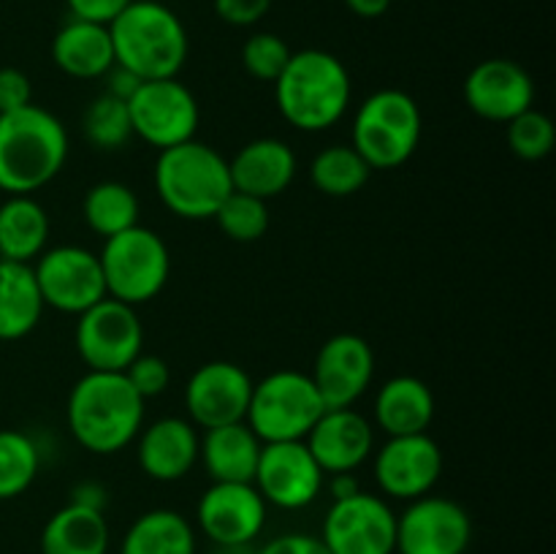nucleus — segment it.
I'll use <instances>...</instances> for the list:
<instances>
[{"instance_id": "f257e3e1", "label": "nucleus", "mask_w": 556, "mask_h": 554, "mask_svg": "<svg viewBox=\"0 0 556 554\" xmlns=\"http://www.w3.org/2000/svg\"><path fill=\"white\" fill-rule=\"evenodd\" d=\"M65 424L71 438L90 454H117L144 427V400L125 373L87 369L65 402Z\"/></svg>"}, {"instance_id": "f03ea898", "label": "nucleus", "mask_w": 556, "mask_h": 554, "mask_svg": "<svg viewBox=\"0 0 556 554\" xmlns=\"http://www.w3.org/2000/svg\"><path fill=\"white\" fill-rule=\"evenodd\" d=\"M68 147L63 119L38 103L0 114V190L9 196L41 190L63 172Z\"/></svg>"}, {"instance_id": "7ed1b4c3", "label": "nucleus", "mask_w": 556, "mask_h": 554, "mask_svg": "<svg viewBox=\"0 0 556 554\" xmlns=\"http://www.w3.org/2000/svg\"><path fill=\"white\" fill-rule=\"evenodd\" d=\"M282 119L304 134L329 130L345 117L353 98L351 74L337 54L326 49L293 52L275 81Z\"/></svg>"}, {"instance_id": "20e7f679", "label": "nucleus", "mask_w": 556, "mask_h": 554, "mask_svg": "<svg viewBox=\"0 0 556 554\" xmlns=\"http://www.w3.org/2000/svg\"><path fill=\"white\" fill-rule=\"evenodd\" d=\"M114 63L139 79H174L188 60L190 41L182 20L157 0H134L109 25Z\"/></svg>"}, {"instance_id": "39448f33", "label": "nucleus", "mask_w": 556, "mask_h": 554, "mask_svg": "<svg viewBox=\"0 0 556 554\" xmlns=\"http://www.w3.org/2000/svg\"><path fill=\"white\" fill-rule=\"evenodd\" d=\"M152 185L161 204L182 221H210L233 190L226 158L195 139L157 152Z\"/></svg>"}, {"instance_id": "423d86ee", "label": "nucleus", "mask_w": 556, "mask_h": 554, "mask_svg": "<svg viewBox=\"0 0 556 554\" xmlns=\"http://www.w3.org/2000/svg\"><path fill=\"white\" fill-rule=\"evenodd\" d=\"M424 136V117L416 98L386 87L367 96L351 125V147L372 168H400L416 155Z\"/></svg>"}, {"instance_id": "0eeeda50", "label": "nucleus", "mask_w": 556, "mask_h": 554, "mask_svg": "<svg viewBox=\"0 0 556 554\" xmlns=\"http://www.w3.org/2000/svg\"><path fill=\"white\" fill-rule=\"evenodd\" d=\"M106 297L139 307L152 302L166 288L172 272V255L161 234L134 226L123 234L103 239L98 253Z\"/></svg>"}, {"instance_id": "6e6552de", "label": "nucleus", "mask_w": 556, "mask_h": 554, "mask_svg": "<svg viewBox=\"0 0 556 554\" xmlns=\"http://www.w3.org/2000/svg\"><path fill=\"white\" fill-rule=\"evenodd\" d=\"M324 411V400L307 373L277 369L253 383L244 421L258 435L261 443H286L307 438Z\"/></svg>"}, {"instance_id": "1a4fd4ad", "label": "nucleus", "mask_w": 556, "mask_h": 554, "mask_svg": "<svg viewBox=\"0 0 556 554\" xmlns=\"http://www.w3.org/2000/svg\"><path fill=\"white\" fill-rule=\"evenodd\" d=\"M76 318V353L92 373H125L144 348V326L130 304L106 297Z\"/></svg>"}, {"instance_id": "9d476101", "label": "nucleus", "mask_w": 556, "mask_h": 554, "mask_svg": "<svg viewBox=\"0 0 556 554\" xmlns=\"http://www.w3.org/2000/svg\"><path fill=\"white\" fill-rule=\"evenodd\" d=\"M320 541L331 554H396V514L380 494L331 500Z\"/></svg>"}, {"instance_id": "9b49d317", "label": "nucleus", "mask_w": 556, "mask_h": 554, "mask_svg": "<svg viewBox=\"0 0 556 554\" xmlns=\"http://www.w3.org/2000/svg\"><path fill=\"white\" fill-rule=\"evenodd\" d=\"M128 114L134 136L157 150H168V147L195 139L201 123L199 101L177 76L141 81V87L128 101Z\"/></svg>"}, {"instance_id": "f8f14e48", "label": "nucleus", "mask_w": 556, "mask_h": 554, "mask_svg": "<svg viewBox=\"0 0 556 554\" xmlns=\"http://www.w3.org/2000/svg\"><path fill=\"white\" fill-rule=\"evenodd\" d=\"M36 286L41 291L43 307L79 315L106 299L101 261L92 250L79 244H60L43 250L33 264Z\"/></svg>"}, {"instance_id": "ddd939ff", "label": "nucleus", "mask_w": 556, "mask_h": 554, "mask_svg": "<svg viewBox=\"0 0 556 554\" xmlns=\"http://www.w3.org/2000/svg\"><path fill=\"white\" fill-rule=\"evenodd\" d=\"M470 541V514L451 498L429 492L396 516V554H465Z\"/></svg>"}, {"instance_id": "4468645a", "label": "nucleus", "mask_w": 556, "mask_h": 554, "mask_svg": "<svg viewBox=\"0 0 556 554\" xmlns=\"http://www.w3.org/2000/svg\"><path fill=\"white\" fill-rule=\"evenodd\" d=\"M324 483L326 473L320 470L304 440L264 443L253 487L258 489L266 505L282 511H302L318 500Z\"/></svg>"}, {"instance_id": "2eb2a0df", "label": "nucleus", "mask_w": 556, "mask_h": 554, "mask_svg": "<svg viewBox=\"0 0 556 554\" xmlns=\"http://www.w3.org/2000/svg\"><path fill=\"white\" fill-rule=\"evenodd\" d=\"M372 473L386 498L410 503L432 492L440 481L443 451L427 432L389 438L380 449H375Z\"/></svg>"}, {"instance_id": "dca6fc26", "label": "nucleus", "mask_w": 556, "mask_h": 554, "mask_svg": "<svg viewBox=\"0 0 556 554\" xmlns=\"http://www.w3.org/2000/svg\"><path fill=\"white\" fill-rule=\"evenodd\" d=\"M266 511L269 505L253 483L212 481L195 505V521L212 546H244L264 532Z\"/></svg>"}, {"instance_id": "f3484780", "label": "nucleus", "mask_w": 556, "mask_h": 554, "mask_svg": "<svg viewBox=\"0 0 556 554\" xmlns=\"http://www.w3.org/2000/svg\"><path fill=\"white\" fill-rule=\"evenodd\" d=\"M253 396V378L233 362H206L185 386V407L195 427L215 429L244 421Z\"/></svg>"}, {"instance_id": "a211bd4d", "label": "nucleus", "mask_w": 556, "mask_h": 554, "mask_svg": "<svg viewBox=\"0 0 556 554\" xmlns=\"http://www.w3.org/2000/svg\"><path fill=\"white\" fill-rule=\"evenodd\" d=\"M309 378L326 407H353L372 386V345L353 331L329 337L315 356Z\"/></svg>"}, {"instance_id": "6ab92c4d", "label": "nucleus", "mask_w": 556, "mask_h": 554, "mask_svg": "<svg viewBox=\"0 0 556 554\" xmlns=\"http://www.w3.org/2000/svg\"><path fill=\"white\" fill-rule=\"evenodd\" d=\"M304 445L326 476L356 473L375 454V424L356 407H326Z\"/></svg>"}, {"instance_id": "aec40b11", "label": "nucleus", "mask_w": 556, "mask_h": 554, "mask_svg": "<svg viewBox=\"0 0 556 554\" xmlns=\"http://www.w3.org/2000/svg\"><path fill=\"white\" fill-rule=\"evenodd\" d=\"M465 103L489 123H505L519 117L535 103V81L519 63L492 58L478 63L465 79Z\"/></svg>"}, {"instance_id": "412c9836", "label": "nucleus", "mask_w": 556, "mask_h": 554, "mask_svg": "<svg viewBox=\"0 0 556 554\" xmlns=\"http://www.w3.org/2000/svg\"><path fill=\"white\" fill-rule=\"evenodd\" d=\"M136 440V459L152 481H182L199 465L201 435L190 418L163 416L150 427H141Z\"/></svg>"}, {"instance_id": "4be33fe9", "label": "nucleus", "mask_w": 556, "mask_h": 554, "mask_svg": "<svg viewBox=\"0 0 556 554\" xmlns=\"http://www.w3.org/2000/svg\"><path fill=\"white\" fill-rule=\"evenodd\" d=\"M296 152L291 144L275 136L253 139L228 161L231 185L239 193L255 196V199H275L291 188L296 177Z\"/></svg>"}, {"instance_id": "5701e85b", "label": "nucleus", "mask_w": 556, "mask_h": 554, "mask_svg": "<svg viewBox=\"0 0 556 554\" xmlns=\"http://www.w3.org/2000/svg\"><path fill=\"white\" fill-rule=\"evenodd\" d=\"M264 443L248 421L206 429L199 445V462L212 481L253 483Z\"/></svg>"}, {"instance_id": "b1692460", "label": "nucleus", "mask_w": 556, "mask_h": 554, "mask_svg": "<svg viewBox=\"0 0 556 554\" xmlns=\"http://www.w3.org/2000/svg\"><path fill=\"white\" fill-rule=\"evenodd\" d=\"M52 60L65 76L101 79L114 65V47L109 25L71 16L52 38Z\"/></svg>"}, {"instance_id": "393cba45", "label": "nucleus", "mask_w": 556, "mask_h": 554, "mask_svg": "<svg viewBox=\"0 0 556 554\" xmlns=\"http://www.w3.org/2000/svg\"><path fill=\"white\" fill-rule=\"evenodd\" d=\"M375 427L389 438L427 432L434 418V394L416 375H394L375 396Z\"/></svg>"}, {"instance_id": "a878e982", "label": "nucleus", "mask_w": 556, "mask_h": 554, "mask_svg": "<svg viewBox=\"0 0 556 554\" xmlns=\"http://www.w3.org/2000/svg\"><path fill=\"white\" fill-rule=\"evenodd\" d=\"M112 532L103 511L68 503L41 530V554H106Z\"/></svg>"}, {"instance_id": "bb28decb", "label": "nucleus", "mask_w": 556, "mask_h": 554, "mask_svg": "<svg viewBox=\"0 0 556 554\" xmlns=\"http://www.w3.org/2000/svg\"><path fill=\"white\" fill-rule=\"evenodd\" d=\"M47 239L49 215L33 196H9L0 204V261L33 264Z\"/></svg>"}, {"instance_id": "cd10ccee", "label": "nucleus", "mask_w": 556, "mask_h": 554, "mask_svg": "<svg viewBox=\"0 0 556 554\" xmlns=\"http://www.w3.org/2000/svg\"><path fill=\"white\" fill-rule=\"evenodd\" d=\"M43 313L33 264L0 261V340L14 342L30 335Z\"/></svg>"}, {"instance_id": "c85d7f7f", "label": "nucleus", "mask_w": 556, "mask_h": 554, "mask_svg": "<svg viewBox=\"0 0 556 554\" xmlns=\"http://www.w3.org/2000/svg\"><path fill=\"white\" fill-rule=\"evenodd\" d=\"M119 554H195V530L179 511H147L128 527Z\"/></svg>"}, {"instance_id": "c756f323", "label": "nucleus", "mask_w": 556, "mask_h": 554, "mask_svg": "<svg viewBox=\"0 0 556 554\" xmlns=\"http://www.w3.org/2000/svg\"><path fill=\"white\" fill-rule=\"evenodd\" d=\"M81 215H85L87 228L92 234L109 239L114 234L139 226V196L134 193L130 185L117 182V179H103L85 193Z\"/></svg>"}, {"instance_id": "7c9ffc66", "label": "nucleus", "mask_w": 556, "mask_h": 554, "mask_svg": "<svg viewBox=\"0 0 556 554\" xmlns=\"http://www.w3.org/2000/svg\"><path fill=\"white\" fill-rule=\"evenodd\" d=\"M372 168L351 144H331L309 163V182L331 199H348L367 185Z\"/></svg>"}, {"instance_id": "2f4dec72", "label": "nucleus", "mask_w": 556, "mask_h": 554, "mask_svg": "<svg viewBox=\"0 0 556 554\" xmlns=\"http://www.w3.org/2000/svg\"><path fill=\"white\" fill-rule=\"evenodd\" d=\"M81 134H85L87 144L96 150L112 152L128 144L134 139V125H130L128 101L114 98L112 92L103 90L90 101L81 117Z\"/></svg>"}, {"instance_id": "473e14b6", "label": "nucleus", "mask_w": 556, "mask_h": 554, "mask_svg": "<svg viewBox=\"0 0 556 554\" xmlns=\"http://www.w3.org/2000/svg\"><path fill=\"white\" fill-rule=\"evenodd\" d=\"M41 454L30 435L0 429V500L20 498L36 481Z\"/></svg>"}, {"instance_id": "72a5a7b5", "label": "nucleus", "mask_w": 556, "mask_h": 554, "mask_svg": "<svg viewBox=\"0 0 556 554\" xmlns=\"http://www.w3.org/2000/svg\"><path fill=\"white\" fill-rule=\"evenodd\" d=\"M220 231L233 242H258L266 231H269V206L264 199L255 196L239 193L231 190L220 206H217L215 217Z\"/></svg>"}, {"instance_id": "f704fd0d", "label": "nucleus", "mask_w": 556, "mask_h": 554, "mask_svg": "<svg viewBox=\"0 0 556 554\" xmlns=\"http://www.w3.org/2000/svg\"><path fill=\"white\" fill-rule=\"evenodd\" d=\"M554 144L556 130L552 117L538 112L535 106L508 123V147L521 161H543L546 155H552Z\"/></svg>"}, {"instance_id": "c9c22d12", "label": "nucleus", "mask_w": 556, "mask_h": 554, "mask_svg": "<svg viewBox=\"0 0 556 554\" xmlns=\"http://www.w3.org/2000/svg\"><path fill=\"white\" fill-rule=\"evenodd\" d=\"M291 47L286 38L277 33H253L248 41L242 43V65L253 79L271 81L275 85L277 76L286 71L288 60H291Z\"/></svg>"}, {"instance_id": "e433bc0d", "label": "nucleus", "mask_w": 556, "mask_h": 554, "mask_svg": "<svg viewBox=\"0 0 556 554\" xmlns=\"http://www.w3.org/2000/svg\"><path fill=\"white\" fill-rule=\"evenodd\" d=\"M125 378H128V383L134 386V391L144 402L152 400V396H161L163 391L168 389V383H172L168 364L163 362L161 356H155V353H144V351L128 364Z\"/></svg>"}, {"instance_id": "4c0bfd02", "label": "nucleus", "mask_w": 556, "mask_h": 554, "mask_svg": "<svg viewBox=\"0 0 556 554\" xmlns=\"http://www.w3.org/2000/svg\"><path fill=\"white\" fill-rule=\"evenodd\" d=\"M269 9L271 0H215V14L233 27L258 25Z\"/></svg>"}, {"instance_id": "58836bf2", "label": "nucleus", "mask_w": 556, "mask_h": 554, "mask_svg": "<svg viewBox=\"0 0 556 554\" xmlns=\"http://www.w3.org/2000/svg\"><path fill=\"white\" fill-rule=\"evenodd\" d=\"M33 103V85L25 71L0 68V114L16 112Z\"/></svg>"}, {"instance_id": "ea45409f", "label": "nucleus", "mask_w": 556, "mask_h": 554, "mask_svg": "<svg viewBox=\"0 0 556 554\" xmlns=\"http://www.w3.org/2000/svg\"><path fill=\"white\" fill-rule=\"evenodd\" d=\"M74 20L98 22V25H112L134 0H65Z\"/></svg>"}, {"instance_id": "a19ab883", "label": "nucleus", "mask_w": 556, "mask_h": 554, "mask_svg": "<svg viewBox=\"0 0 556 554\" xmlns=\"http://www.w3.org/2000/svg\"><path fill=\"white\" fill-rule=\"evenodd\" d=\"M255 554H331L324 546L318 536H307V532H286V536L271 538L269 543L258 549Z\"/></svg>"}, {"instance_id": "79ce46f5", "label": "nucleus", "mask_w": 556, "mask_h": 554, "mask_svg": "<svg viewBox=\"0 0 556 554\" xmlns=\"http://www.w3.org/2000/svg\"><path fill=\"white\" fill-rule=\"evenodd\" d=\"M141 81L144 79H139L134 71H128V68H123V65L114 63L112 71L106 74V92H112L114 98H123V101H130V98H134V92L141 87Z\"/></svg>"}, {"instance_id": "37998d69", "label": "nucleus", "mask_w": 556, "mask_h": 554, "mask_svg": "<svg viewBox=\"0 0 556 554\" xmlns=\"http://www.w3.org/2000/svg\"><path fill=\"white\" fill-rule=\"evenodd\" d=\"M106 489L96 481H81L76 483L74 492H71V503L76 505H85V508L92 511H103L106 508Z\"/></svg>"}, {"instance_id": "c03bdc74", "label": "nucleus", "mask_w": 556, "mask_h": 554, "mask_svg": "<svg viewBox=\"0 0 556 554\" xmlns=\"http://www.w3.org/2000/svg\"><path fill=\"white\" fill-rule=\"evenodd\" d=\"M324 487H329L331 500H342L362 492V483H358L356 473H334V476H329V481H326Z\"/></svg>"}, {"instance_id": "a18cd8bd", "label": "nucleus", "mask_w": 556, "mask_h": 554, "mask_svg": "<svg viewBox=\"0 0 556 554\" xmlns=\"http://www.w3.org/2000/svg\"><path fill=\"white\" fill-rule=\"evenodd\" d=\"M345 5L351 9V14L362 16V20H378L389 11L391 0H345Z\"/></svg>"}, {"instance_id": "49530a36", "label": "nucleus", "mask_w": 556, "mask_h": 554, "mask_svg": "<svg viewBox=\"0 0 556 554\" xmlns=\"http://www.w3.org/2000/svg\"><path fill=\"white\" fill-rule=\"evenodd\" d=\"M258 549H253V543H244V546H215V554H255Z\"/></svg>"}]
</instances>
